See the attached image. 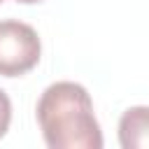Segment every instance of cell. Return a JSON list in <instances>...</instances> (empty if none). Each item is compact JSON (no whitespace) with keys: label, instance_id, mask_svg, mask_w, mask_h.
Here are the masks:
<instances>
[{"label":"cell","instance_id":"cell-1","mask_svg":"<svg viewBox=\"0 0 149 149\" xmlns=\"http://www.w3.org/2000/svg\"><path fill=\"white\" fill-rule=\"evenodd\" d=\"M35 116L51 149H100L102 130L88 91L77 81H56L37 100Z\"/></svg>","mask_w":149,"mask_h":149},{"label":"cell","instance_id":"cell-2","mask_svg":"<svg viewBox=\"0 0 149 149\" xmlns=\"http://www.w3.org/2000/svg\"><path fill=\"white\" fill-rule=\"evenodd\" d=\"M42 56V42L33 26L7 19L0 21V74L21 77L30 72Z\"/></svg>","mask_w":149,"mask_h":149},{"label":"cell","instance_id":"cell-3","mask_svg":"<svg viewBox=\"0 0 149 149\" xmlns=\"http://www.w3.org/2000/svg\"><path fill=\"white\" fill-rule=\"evenodd\" d=\"M119 144L123 149H149V107H128L119 119Z\"/></svg>","mask_w":149,"mask_h":149},{"label":"cell","instance_id":"cell-4","mask_svg":"<svg viewBox=\"0 0 149 149\" xmlns=\"http://www.w3.org/2000/svg\"><path fill=\"white\" fill-rule=\"evenodd\" d=\"M9 121H12V100L0 88V137H5V133L9 130Z\"/></svg>","mask_w":149,"mask_h":149},{"label":"cell","instance_id":"cell-5","mask_svg":"<svg viewBox=\"0 0 149 149\" xmlns=\"http://www.w3.org/2000/svg\"><path fill=\"white\" fill-rule=\"evenodd\" d=\"M16 2H21V5H35V2H42V0H16Z\"/></svg>","mask_w":149,"mask_h":149},{"label":"cell","instance_id":"cell-6","mask_svg":"<svg viewBox=\"0 0 149 149\" xmlns=\"http://www.w3.org/2000/svg\"><path fill=\"white\" fill-rule=\"evenodd\" d=\"M0 2H2V0H0Z\"/></svg>","mask_w":149,"mask_h":149}]
</instances>
